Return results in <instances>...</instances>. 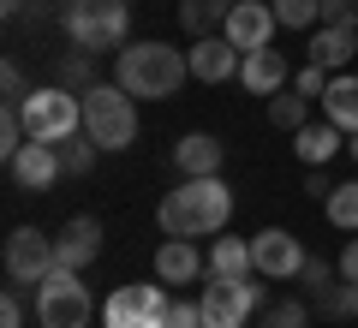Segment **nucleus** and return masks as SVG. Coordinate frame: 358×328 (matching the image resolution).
<instances>
[{
    "label": "nucleus",
    "instance_id": "1",
    "mask_svg": "<svg viewBox=\"0 0 358 328\" xmlns=\"http://www.w3.org/2000/svg\"><path fill=\"white\" fill-rule=\"evenodd\" d=\"M155 221H162L167 239H209V233H221L233 221V191L221 185V173L185 179L179 191H167V197H162Z\"/></svg>",
    "mask_w": 358,
    "mask_h": 328
},
{
    "label": "nucleus",
    "instance_id": "2",
    "mask_svg": "<svg viewBox=\"0 0 358 328\" xmlns=\"http://www.w3.org/2000/svg\"><path fill=\"white\" fill-rule=\"evenodd\" d=\"M185 78H192V60L179 48H167V42H126L120 60H114V84L126 90V96H138V101L179 96Z\"/></svg>",
    "mask_w": 358,
    "mask_h": 328
},
{
    "label": "nucleus",
    "instance_id": "3",
    "mask_svg": "<svg viewBox=\"0 0 358 328\" xmlns=\"http://www.w3.org/2000/svg\"><path fill=\"white\" fill-rule=\"evenodd\" d=\"M138 96H126L120 84H90L84 90V131L102 150H131L138 143Z\"/></svg>",
    "mask_w": 358,
    "mask_h": 328
},
{
    "label": "nucleus",
    "instance_id": "4",
    "mask_svg": "<svg viewBox=\"0 0 358 328\" xmlns=\"http://www.w3.org/2000/svg\"><path fill=\"white\" fill-rule=\"evenodd\" d=\"M126 24H131L126 0H66V36L84 54L126 48Z\"/></svg>",
    "mask_w": 358,
    "mask_h": 328
},
{
    "label": "nucleus",
    "instance_id": "5",
    "mask_svg": "<svg viewBox=\"0 0 358 328\" xmlns=\"http://www.w3.org/2000/svg\"><path fill=\"white\" fill-rule=\"evenodd\" d=\"M18 108H24V131L36 143H60V138H72V131H84V96H78V90L48 84V90H30Z\"/></svg>",
    "mask_w": 358,
    "mask_h": 328
},
{
    "label": "nucleus",
    "instance_id": "6",
    "mask_svg": "<svg viewBox=\"0 0 358 328\" xmlns=\"http://www.w3.org/2000/svg\"><path fill=\"white\" fill-rule=\"evenodd\" d=\"M90 287L78 269H54L48 280L36 287V322L42 328H90Z\"/></svg>",
    "mask_w": 358,
    "mask_h": 328
},
{
    "label": "nucleus",
    "instance_id": "7",
    "mask_svg": "<svg viewBox=\"0 0 358 328\" xmlns=\"http://www.w3.org/2000/svg\"><path fill=\"white\" fill-rule=\"evenodd\" d=\"M263 280V275H257ZM251 275H239V280H215V287H203V322L209 328H245L251 322V311L263 304V287H257Z\"/></svg>",
    "mask_w": 358,
    "mask_h": 328
},
{
    "label": "nucleus",
    "instance_id": "8",
    "mask_svg": "<svg viewBox=\"0 0 358 328\" xmlns=\"http://www.w3.org/2000/svg\"><path fill=\"white\" fill-rule=\"evenodd\" d=\"M167 292L162 287H114V299L102 304V322L108 328H167Z\"/></svg>",
    "mask_w": 358,
    "mask_h": 328
},
{
    "label": "nucleus",
    "instance_id": "9",
    "mask_svg": "<svg viewBox=\"0 0 358 328\" xmlns=\"http://www.w3.org/2000/svg\"><path fill=\"white\" fill-rule=\"evenodd\" d=\"M60 269V257H54V239L36 227H13L6 233V275L18 280V287H42V280Z\"/></svg>",
    "mask_w": 358,
    "mask_h": 328
},
{
    "label": "nucleus",
    "instance_id": "10",
    "mask_svg": "<svg viewBox=\"0 0 358 328\" xmlns=\"http://www.w3.org/2000/svg\"><path fill=\"white\" fill-rule=\"evenodd\" d=\"M251 269L263 280H287V275L305 269V245L287 227H263V233H251Z\"/></svg>",
    "mask_w": 358,
    "mask_h": 328
},
{
    "label": "nucleus",
    "instance_id": "11",
    "mask_svg": "<svg viewBox=\"0 0 358 328\" xmlns=\"http://www.w3.org/2000/svg\"><path fill=\"white\" fill-rule=\"evenodd\" d=\"M221 30H227V42H233L239 54L268 48V42H275V6H268V0H239Z\"/></svg>",
    "mask_w": 358,
    "mask_h": 328
},
{
    "label": "nucleus",
    "instance_id": "12",
    "mask_svg": "<svg viewBox=\"0 0 358 328\" xmlns=\"http://www.w3.org/2000/svg\"><path fill=\"white\" fill-rule=\"evenodd\" d=\"M54 257H60V269H78V275H84V269L102 257V221H96V215H72L60 227V239H54Z\"/></svg>",
    "mask_w": 358,
    "mask_h": 328
},
{
    "label": "nucleus",
    "instance_id": "13",
    "mask_svg": "<svg viewBox=\"0 0 358 328\" xmlns=\"http://www.w3.org/2000/svg\"><path fill=\"white\" fill-rule=\"evenodd\" d=\"M185 60H192V78H203V84H227V78H239L245 54L233 48L227 36H197Z\"/></svg>",
    "mask_w": 358,
    "mask_h": 328
},
{
    "label": "nucleus",
    "instance_id": "14",
    "mask_svg": "<svg viewBox=\"0 0 358 328\" xmlns=\"http://www.w3.org/2000/svg\"><path fill=\"white\" fill-rule=\"evenodd\" d=\"M6 167H13V185H18V191H48L54 179H60V150H54V143H36V138H30L24 150L6 162Z\"/></svg>",
    "mask_w": 358,
    "mask_h": 328
},
{
    "label": "nucleus",
    "instance_id": "15",
    "mask_svg": "<svg viewBox=\"0 0 358 328\" xmlns=\"http://www.w3.org/2000/svg\"><path fill=\"white\" fill-rule=\"evenodd\" d=\"M209 269V257H197L192 239H167L162 251H155V280L162 287H185V280H197Z\"/></svg>",
    "mask_w": 358,
    "mask_h": 328
},
{
    "label": "nucleus",
    "instance_id": "16",
    "mask_svg": "<svg viewBox=\"0 0 358 328\" xmlns=\"http://www.w3.org/2000/svg\"><path fill=\"white\" fill-rule=\"evenodd\" d=\"M221 138H209V131H192V138H179L173 143V167L185 179H209V173H221Z\"/></svg>",
    "mask_w": 358,
    "mask_h": 328
},
{
    "label": "nucleus",
    "instance_id": "17",
    "mask_svg": "<svg viewBox=\"0 0 358 328\" xmlns=\"http://www.w3.org/2000/svg\"><path fill=\"white\" fill-rule=\"evenodd\" d=\"M239 84L251 90V96H275V90H287V60L281 48H251L239 66Z\"/></svg>",
    "mask_w": 358,
    "mask_h": 328
},
{
    "label": "nucleus",
    "instance_id": "18",
    "mask_svg": "<svg viewBox=\"0 0 358 328\" xmlns=\"http://www.w3.org/2000/svg\"><path fill=\"white\" fill-rule=\"evenodd\" d=\"M352 54H358V24H322L310 42V66H322V72H346Z\"/></svg>",
    "mask_w": 358,
    "mask_h": 328
},
{
    "label": "nucleus",
    "instance_id": "19",
    "mask_svg": "<svg viewBox=\"0 0 358 328\" xmlns=\"http://www.w3.org/2000/svg\"><path fill=\"white\" fill-rule=\"evenodd\" d=\"M322 120H334L341 131H358V78L334 72L329 90H322Z\"/></svg>",
    "mask_w": 358,
    "mask_h": 328
},
{
    "label": "nucleus",
    "instance_id": "20",
    "mask_svg": "<svg viewBox=\"0 0 358 328\" xmlns=\"http://www.w3.org/2000/svg\"><path fill=\"white\" fill-rule=\"evenodd\" d=\"M293 150L305 167H329L334 155H341V126L334 120H322V126H299L293 131Z\"/></svg>",
    "mask_w": 358,
    "mask_h": 328
},
{
    "label": "nucleus",
    "instance_id": "21",
    "mask_svg": "<svg viewBox=\"0 0 358 328\" xmlns=\"http://www.w3.org/2000/svg\"><path fill=\"white\" fill-rule=\"evenodd\" d=\"M209 275H215V280L257 275V269H251V239H215V245H209Z\"/></svg>",
    "mask_w": 358,
    "mask_h": 328
},
{
    "label": "nucleus",
    "instance_id": "22",
    "mask_svg": "<svg viewBox=\"0 0 358 328\" xmlns=\"http://www.w3.org/2000/svg\"><path fill=\"white\" fill-rule=\"evenodd\" d=\"M239 0H179V24L192 30V36H209L215 24H227V13Z\"/></svg>",
    "mask_w": 358,
    "mask_h": 328
},
{
    "label": "nucleus",
    "instance_id": "23",
    "mask_svg": "<svg viewBox=\"0 0 358 328\" xmlns=\"http://www.w3.org/2000/svg\"><path fill=\"white\" fill-rule=\"evenodd\" d=\"M54 84H60V90H90V84H96V54L66 48L60 60H54Z\"/></svg>",
    "mask_w": 358,
    "mask_h": 328
},
{
    "label": "nucleus",
    "instance_id": "24",
    "mask_svg": "<svg viewBox=\"0 0 358 328\" xmlns=\"http://www.w3.org/2000/svg\"><path fill=\"white\" fill-rule=\"evenodd\" d=\"M54 150H60V173H90V167H96V155H102V143L90 138V131H72V138H60L54 143Z\"/></svg>",
    "mask_w": 358,
    "mask_h": 328
},
{
    "label": "nucleus",
    "instance_id": "25",
    "mask_svg": "<svg viewBox=\"0 0 358 328\" xmlns=\"http://www.w3.org/2000/svg\"><path fill=\"white\" fill-rule=\"evenodd\" d=\"M268 120H275L281 131L310 126V96H299V90H275V96H268Z\"/></svg>",
    "mask_w": 358,
    "mask_h": 328
},
{
    "label": "nucleus",
    "instance_id": "26",
    "mask_svg": "<svg viewBox=\"0 0 358 328\" xmlns=\"http://www.w3.org/2000/svg\"><path fill=\"white\" fill-rule=\"evenodd\" d=\"M310 304H317V311H329V316H358V280H346L341 275V287H317L310 292Z\"/></svg>",
    "mask_w": 358,
    "mask_h": 328
},
{
    "label": "nucleus",
    "instance_id": "27",
    "mask_svg": "<svg viewBox=\"0 0 358 328\" xmlns=\"http://www.w3.org/2000/svg\"><path fill=\"white\" fill-rule=\"evenodd\" d=\"M329 221L341 233H358V179H346V185L329 191Z\"/></svg>",
    "mask_w": 358,
    "mask_h": 328
},
{
    "label": "nucleus",
    "instance_id": "28",
    "mask_svg": "<svg viewBox=\"0 0 358 328\" xmlns=\"http://www.w3.org/2000/svg\"><path fill=\"white\" fill-rule=\"evenodd\" d=\"M275 24H287V30L322 24V0H275Z\"/></svg>",
    "mask_w": 358,
    "mask_h": 328
},
{
    "label": "nucleus",
    "instance_id": "29",
    "mask_svg": "<svg viewBox=\"0 0 358 328\" xmlns=\"http://www.w3.org/2000/svg\"><path fill=\"white\" fill-rule=\"evenodd\" d=\"M310 322V304L305 299H275L263 311V328H305Z\"/></svg>",
    "mask_w": 358,
    "mask_h": 328
},
{
    "label": "nucleus",
    "instance_id": "30",
    "mask_svg": "<svg viewBox=\"0 0 358 328\" xmlns=\"http://www.w3.org/2000/svg\"><path fill=\"white\" fill-rule=\"evenodd\" d=\"M329 78H334V72H322V66H305V72L293 78V90H299V96H310V101H322V90H329Z\"/></svg>",
    "mask_w": 358,
    "mask_h": 328
},
{
    "label": "nucleus",
    "instance_id": "31",
    "mask_svg": "<svg viewBox=\"0 0 358 328\" xmlns=\"http://www.w3.org/2000/svg\"><path fill=\"white\" fill-rule=\"evenodd\" d=\"M0 90H6V101H24V96H30L24 66H18V60H6V66H0Z\"/></svg>",
    "mask_w": 358,
    "mask_h": 328
},
{
    "label": "nucleus",
    "instance_id": "32",
    "mask_svg": "<svg viewBox=\"0 0 358 328\" xmlns=\"http://www.w3.org/2000/svg\"><path fill=\"white\" fill-rule=\"evenodd\" d=\"M322 24H358V0H322Z\"/></svg>",
    "mask_w": 358,
    "mask_h": 328
},
{
    "label": "nucleus",
    "instance_id": "33",
    "mask_svg": "<svg viewBox=\"0 0 358 328\" xmlns=\"http://www.w3.org/2000/svg\"><path fill=\"white\" fill-rule=\"evenodd\" d=\"M167 328H209L203 304H173V311H167Z\"/></svg>",
    "mask_w": 358,
    "mask_h": 328
},
{
    "label": "nucleus",
    "instance_id": "34",
    "mask_svg": "<svg viewBox=\"0 0 358 328\" xmlns=\"http://www.w3.org/2000/svg\"><path fill=\"white\" fill-rule=\"evenodd\" d=\"M299 280H305V287L317 292V287H329V280H334V269L322 263V257H305V269H299Z\"/></svg>",
    "mask_w": 358,
    "mask_h": 328
},
{
    "label": "nucleus",
    "instance_id": "35",
    "mask_svg": "<svg viewBox=\"0 0 358 328\" xmlns=\"http://www.w3.org/2000/svg\"><path fill=\"white\" fill-rule=\"evenodd\" d=\"M0 328H24V304H18V287H6V299H0Z\"/></svg>",
    "mask_w": 358,
    "mask_h": 328
},
{
    "label": "nucleus",
    "instance_id": "36",
    "mask_svg": "<svg viewBox=\"0 0 358 328\" xmlns=\"http://www.w3.org/2000/svg\"><path fill=\"white\" fill-rule=\"evenodd\" d=\"M305 191H310V197H329V167H310V179H305Z\"/></svg>",
    "mask_w": 358,
    "mask_h": 328
},
{
    "label": "nucleus",
    "instance_id": "37",
    "mask_svg": "<svg viewBox=\"0 0 358 328\" xmlns=\"http://www.w3.org/2000/svg\"><path fill=\"white\" fill-rule=\"evenodd\" d=\"M341 275L358 280V239H346V251H341Z\"/></svg>",
    "mask_w": 358,
    "mask_h": 328
},
{
    "label": "nucleus",
    "instance_id": "38",
    "mask_svg": "<svg viewBox=\"0 0 358 328\" xmlns=\"http://www.w3.org/2000/svg\"><path fill=\"white\" fill-rule=\"evenodd\" d=\"M346 150H352V162H358V131H352V143H346Z\"/></svg>",
    "mask_w": 358,
    "mask_h": 328
}]
</instances>
